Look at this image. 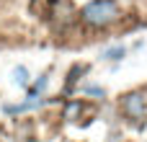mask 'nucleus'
<instances>
[{"instance_id": "obj_3", "label": "nucleus", "mask_w": 147, "mask_h": 142, "mask_svg": "<svg viewBox=\"0 0 147 142\" xmlns=\"http://www.w3.org/2000/svg\"><path fill=\"white\" fill-rule=\"evenodd\" d=\"M124 52H127L124 47H114V49H109L103 57H106V60H121V57H124Z\"/></svg>"}, {"instance_id": "obj_2", "label": "nucleus", "mask_w": 147, "mask_h": 142, "mask_svg": "<svg viewBox=\"0 0 147 142\" xmlns=\"http://www.w3.org/2000/svg\"><path fill=\"white\" fill-rule=\"evenodd\" d=\"M121 109L129 119H142L145 116V96L142 93H129L121 101Z\"/></svg>"}, {"instance_id": "obj_5", "label": "nucleus", "mask_w": 147, "mask_h": 142, "mask_svg": "<svg viewBox=\"0 0 147 142\" xmlns=\"http://www.w3.org/2000/svg\"><path fill=\"white\" fill-rule=\"evenodd\" d=\"M65 114H67V119H75V116H78V114H80V103H78V101H75V103H70V106H67V111H65Z\"/></svg>"}, {"instance_id": "obj_4", "label": "nucleus", "mask_w": 147, "mask_h": 142, "mask_svg": "<svg viewBox=\"0 0 147 142\" xmlns=\"http://www.w3.org/2000/svg\"><path fill=\"white\" fill-rule=\"evenodd\" d=\"M83 70H85L83 65H75V70H72V72H70V78H67V85H75V80H78V75H80Z\"/></svg>"}, {"instance_id": "obj_7", "label": "nucleus", "mask_w": 147, "mask_h": 142, "mask_svg": "<svg viewBox=\"0 0 147 142\" xmlns=\"http://www.w3.org/2000/svg\"><path fill=\"white\" fill-rule=\"evenodd\" d=\"M88 96H103V88L93 85V88H88Z\"/></svg>"}, {"instance_id": "obj_1", "label": "nucleus", "mask_w": 147, "mask_h": 142, "mask_svg": "<svg viewBox=\"0 0 147 142\" xmlns=\"http://www.w3.org/2000/svg\"><path fill=\"white\" fill-rule=\"evenodd\" d=\"M80 18L90 28H103L119 18V5L116 0H90L88 5H83Z\"/></svg>"}, {"instance_id": "obj_6", "label": "nucleus", "mask_w": 147, "mask_h": 142, "mask_svg": "<svg viewBox=\"0 0 147 142\" xmlns=\"http://www.w3.org/2000/svg\"><path fill=\"white\" fill-rule=\"evenodd\" d=\"M16 80H18L21 85L26 83V70H23V67H16Z\"/></svg>"}]
</instances>
